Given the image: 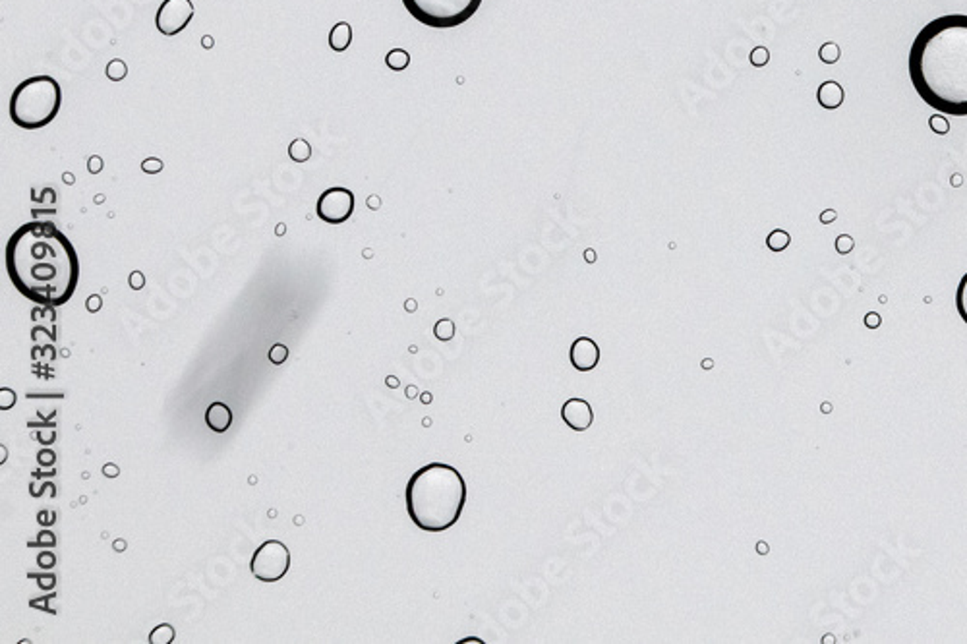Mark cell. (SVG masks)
I'll use <instances>...</instances> for the list:
<instances>
[{
  "label": "cell",
  "instance_id": "1",
  "mask_svg": "<svg viewBox=\"0 0 967 644\" xmlns=\"http://www.w3.org/2000/svg\"><path fill=\"white\" fill-rule=\"evenodd\" d=\"M8 277L18 293L41 306H62L76 293L80 259L70 239L49 221H31L8 239Z\"/></svg>",
  "mask_w": 967,
  "mask_h": 644
},
{
  "label": "cell",
  "instance_id": "2",
  "mask_svg": "<svg viewBox=\"0 0 967 644\" xmlns=\"http://www.w3.org/2000/svg\"><path fill=\"white\" fill-rule=\"evenodd\" d=\"M907 70L917 95L931 109L967 116V16L929 21L913 39Z\"/></svg>",
  "mask_w": 967,
  "mask_h": 644
},
{
  "label": "cell",
  "instance_id": "3",
  "mask_svg": "<svg viewBox=\"0 0 967 644\" xmlns=\"http://www.w3.org/2000/svg\"><path fill=\"white\" fill-rule=\"evenodd\" d=\"M463 474L445 462H430L414 472L407 484V513L414 526L426 533H443L457 525L466 505Z\"/></svg>",
  "mask_w": 967,
  "mask_h": 644
},
{
  "label": "cell",
  "instance_id": "4",
  "mask_svg": "<svg viewBox=\"0 0 967 644\" xmlns=\"http://www.w3.org/2000/svg\"><path fill=\"white\" fill-rule=\"evenodd\" d=\"M62 103V92L55 77L31 76L16 85L8 105V114L16 126L39 130L56 119Z\"/></svg>",
  "mask_w": 967,
  "mask_h": 644
},
{
  "label": "cell",
  "instance_id": "5",
  "mask_svg": "<svg viewBox=\"0 0 967 644\" xmlns=\"http://www.w3.org/2000/svg\"><path fill=\"white\" fill-rule=\"evenodd\" d=\"M400 2L414 20L434 29L459 28L482 6V0H400Z\"/></svg>",
  "mask_w": 967,
  "mask_h": 644
},
{
  "label": "cell",
  "instance_id": "6",
  "mask_svg": "<svg viewBox=\"0 0 967 644\" xmlns=\"http://www.w3.org/2000/svg\"><path fill=\"white\" fill-rule=\"evenodd\" d=\"M290 569V552L279 540H267L252 555L250 571L261 582L280 581Z\"/></svg>",
  "mask_w": 967,
  "mask_h": 644
},
{
  "label": "cell",
  "instance_id": "7",
  "mask_svg": "<svg viewBox=\"0 0 967 644\" xmlns=\"http://www.w3.org/2000/svg\"><path fill=\"white\" fill-rule=\"evenodd\" d=\"M354 211V194L343 186H333L317 197L316 213L323 223L341 224L349 221Z\"/></svg>",
  "mask_w": 967,
  "mask_h": 644
},
{
  "label": "cell",
  "instance_id": "8",
  "mask_svg": "<svg viewBox=\"0 0 967 644\" xmlns=\"http://www.w3.org/2000/svg\"><path fill=\"white\" fill-rule=\"evenodd\" d=\"M192 18H194V4L190 0H163V4L155 16V26L163 36L173 37L188 28Z\"/></svg>",
  "mask_w": 967,
  "mask_h": 644
},
{
  "label": "cell",
  "instance_id": "9",
  "mask_svg": "<svg viewBox=\"0 0 967 644\" xmlns=\"http://www.w3.org/2000/svg\"><path fill=\"white\" fill-rule=\"evenodd\" d=\"M561 420L565 422V426L571 427L573 432L582 434L594 424V410H592L589 400L573 397V399L565 400L563 406H561Z\"/></svg>",
  "mask_w": 967,
  "mask_h": 644
},
{
  "label": "cell",
  "instance_id": "10",
  "mask_svg": "<svg viewBox=\"0 0 967 644\" xmlns=\"http://www.w3.org/2000/svg\"><path fill=\"white\" fill-rule=\"evenodd\" d=\"M569 362L577 371H592L600 362V346L590 337H579L569 349Z\"/></svg>",
  "mask_w": 967,
  "mask_h": 644
},
{
  "label": "cell",
  "instance_id": "11",
  "mask_svg": "<svg viewBox=\"0 0 967 644\" xmlns=\"http://www.w3.org/2000/svg\"><path fill=\"white\" fill-rule=\"evenodd\" d=\"M846 99V92L838 82L834 80H828L824 84H820L819 92H816V101L822 109L826 111H834V109H840L841 103Z\"/></svg>",
  "mask_w": 967,
  "mask_h": 644
},
{
  "label": "cell",
  "instance_id": "12",
  "mask_svg": "<svg viewBox=\"0 0 967 644\" xmlns=\"http://www.w3.org/2000/svg\"><path fill=\"white\" fill-rule=\"evenodd\" d=\"M205 424L213 430L215 434H224L232 424V413L224 403H213L205 410Z\"/></svg>",
  "mask_w": 967,
  "mask_h": 644
},
{
  "label": "cell",
  "instance_id": "13",
  "mask_svg": "<svg viewBox=\"0 0 967 644\" xmlns=\"http://www.w3.org/2000/svg\"><path fill=\"white\" fill-rule=\"evenodd\" d=\"M352 43V28L346 21H339L329 33V47L337 53H343L351 47Z\"/></svg>",
  "mask_w": 967,
  "mask_h": 644
},
{
  "label": "cell",
  "instance_id": "14",
  "mask_svg": "<svg viewBox=\"0 0 967 644\" xmlns=\"http://www.w3.org/2000/svg\"><path fill=\"white\" fill-rule=\"evenodd\" d=\"M792 242V236L790 232L784 231V229H774V231L766 236V248L770 252H784L785 248L790 246Z\"/></svg>",
  "mask_w": 967,
  "mask_h": 644
},
{
  "label": "cell",
  "instance_id": "15",
  "mask_svg": "<svg viewBox=\"0 0 967 644\" xmlns=\"http://www.w3.org/2000/svg\"><path fill=\"white\" fill-rule=\"evenodd\" d=\"M386 64L387 68H391L393 72L407 70L408 64H410V55L405 49H393L387 53Z\"/></svg>",
  "mask_w": 967,
  "mask_h": 644
},
{
  "label": "cell",
  "instance_id": "16",
  "mask_svg": "<svg viewBox=\"0 0 967 644\" xmlns=\"http://www.w3.org/2000/svg\"><path fill=\"white\" fill-rule=\"evenodd\" d=\"M288 155H290L293 161L306 163L310 157H312V148H310L308 141L298 138V140L290 141V146H288Z\"/></svg>",
  "mask_w": 967,
  "mask_h": 644
},
{
  "label": "cell",
  "instance_id": "17",
  "mask_svg": "<svg viewBox=\"0 0 967 644\" xmlns=\"http://www.w3.org/2000/svg\"><path fill=\"white\" fill-rule=\"evenodd\" d=\"M956 310L960 314L961 322L967 325V273L960 279V285L956 288Z\"/></svg>",
  "mask_w": 967,
  "mask_h": 644
},
{
  "label": "cell",
  "instance_id": "18",
  "mask_svg": "<svg viewBox=\"0 0 967 644\" xmlns=\"http://www.w3.org/2000/svg\"><path fill=\"white\" fill-rule=\"evenodd\" d=\"M173 640H175V629L167 623L155 627L151 631V635H149V643L151 644H170Z\"/></svg>",
  "mask_w": 967,
  "mask_h": 644
},
{
  "label": "cell",
  "instance_id": "19",
  "mask_svg": "<svg viewBox=\"0 0 967 644\" xmlns=\"http://www.w3.org/2000/svg\"><path fill=\"white\" fill-rule=\"evenodd\" d=\"M455 333H457L455 323L451 322V320H447V317H445V320H439V322L434 325L435 339H437V341H443V343L451 341V339L455 337Z\"/></svg>",
  "mask_w": 967,
  "mask_h": 644
},
{
  "label": "cell",
  "instance_id": "20",
  "mask_svg": "<svg viewBox=\"0 0 967 644\" xmlns=\"http://www.w3.org/2000/svg\"><path fill=\"white\" fill-rule=\"evenodd\" d=\"M105 74H106V77L111 80V82H122V80H124V77H126V74H128L126 62H124V60H120V58H114V60H111V62L106 64Z\"/></svg>",
  "mask_w": 967,
  "mask_h": 644
},
{
  "label": "cell",
  "instance_id": "21",
  "mask_svg": "<svg viewBox=\"0 0 967 644\" xmlns=\"http://www.w3.org/2000/svg\"><path fill=\"white\" fill-rule=\"evenodd\" d=\"M819 56L822 62L834 64L840 60V47L836 43H824L819 50Z\"/></svg>",
  "mask_w": 967,
  "mask_h": 644
},
{
  "label": "cell",
  "instance_id": "22",
  "mask_svg": "<svg viewBox=\"0 0 967 644\" xmlns=\"http://www.w3.org/2000/svg\"><path fill=\"white\" fill-rule=\"evenodd\" d=\"M267 358L271 360V364H277V366L283 364V362H287L288 349L285 346V344H280V343L273 344V346L269 349V352H267Z\"/></svg>",
  "mask_w": 967,
  "mask_h": 644
},
{
  "label": "cell",
  "instance_id": "23",
  "mask_svg": "<svg viewBox=\"0 0 967 644\" xmlns=\"http://www.w3.org/2000/svg\"><path fill=\"white\" fill-rule=\"evenodd\" d=\"M749 60L753 66L760 68V66H766V64H768V60H770V53H768L766 47H755V49L750 50Z\"/></svg>",
  "mask_w": 967,
  "mask_h": 644
},
{
  "label": "cell",
  "instance_id": "24",
  "mask_svg": "<svg viewBox=\"0 0 967 644\" xmlns=\"http://www.w3.org/2000/svg\"><path fill=\"white\" fill-rule=\"evenodd\" d=\"M929 126H931L932 132L939 133V136H946L950 132V124H948V120L942 114H932L929 119Z\"/></svg>",
  "mask_w": 967,
  "mask_h": 644
},
{
  "label": "cell",
  "instance_id": "25",
  "mask_svg": "<svg viewBox=\"0 0 967 644\" xmlns=\"http://www.w3.org/2000/svg\"><path fill=\"white\" fill-rule=\"evenodd\" d=\"M853 248H856V240L851 239L849 234H840V236L836 239V250H838V253H849Z\"/></svg>",
  "mask_w": 967,
  "mask_h": 644
},
{
  "label": "cell",
  "instance_id": "26",
  "mask_svg": "<svg viewBox=\"0 0 967 644\" xmlns=\"http://www.w3.org/2000/svg\"><path fill=\"white\" fill-rule=\"evenodd\" d=\"M141 170H143L146 175H157V173H161L163 170V161L161 159H157V157H148L146 161L141 163Z\"/></svg>",
  "mask_w": 967,
  "mask_h": 644
},
{
  "label": "cell",
  "instance_id": "27",
  "mask_svg": "<svg viewBox=\"0 0 967 644\" xmlns=\"http://www.w3.org/2000/svg\"><path fill=\"white\" fill-rule=\"evenodd\" d=\"M37 459H39V464H45V466H50V464H55L56 461L55 453H53L50 449H43Z\"/></svg>",
  "mask_w": 967,
  "mask_h": 644
},
{
  "label": "cell",
  "instance_id": "28",
  "mask_svg": "<svg viewBox=\"0 0 967 644\" xmlns=\"http://www.w3.org/2000/svg\"><path fill=\"white\" fill-rule=\"evenodd\" d=\"M128 283H130V287H132V288L140 290V288H143V285H146L143 273H140V271H133V273L130 275V280H128Z\"/></svg>",
  "mask_w": 967,
  "mask_h": 644
},
{
  "label": "cell",
  "instance_id": "29",
  "mask_svg": "<svg viewBox=\"0 0 967 644\" xmlns=\"http://www.w3.org/2000/svg\"><path fill=\"white\" fill-rule=\"evenodd\" d=\"M55 561H56V560H55V555H53V553H47V552H45V553H41V555H39V560H37V563H39V567H43V569H50V567H53V565H55Z\"/></svg>",
  "mask_w": 967,
  "mask_h": 644
},
{
  "label": "cell",
  "instance_id": "30",
  "mask_svg": "<svg viewBox=\"0 0 967 644\" xmlns=\"http://www.w3.org/2000/svg\"><path fill=\"white\" fill-rule=\"evenodd\" d=\"M85 306H87V310H89L92 314H95V312H99V310H101V306H103V300H101V296L93 295V296H89V298H87Z\"/></svg>",
  "mask_w": 967,
  "mask_h": 644
},
{
  "label": "cell",
  "instance_id": "31",
  "mask_svg": "<svg viewBox=\"0 0 967 644\" xmlns=\"http://www.w3.org/2000/svg\"><path fill=\"white\" fill-rule=\"evenodd\" d=\"M865 325H867L869 329L880 327V315L876 314V312H869V314L865 315Z\"/></svg>",
  "mask_w": 967,
  "mask_h": 644
},
{
  "label": "cell",
  "instance_id": "32",
  "mask_svg": "<svg viewBox=\"0 0 967 644\" xmlns=\"http://www.w3.org/2000/svg\"><path fill=\"white\" fill-rule=\"evenodd\" d=\"M37 540H39V544H41V546H55V544H56L55 534L49 533V530H43Z\"/></svg>",
  "mask_w": 967,
  "mask_h": 644
},
{
  "label": "cell",
  "instance_id": "33",
  "mask_svg": "<svg viewBox=\"0 0 967 644\" xmlns=\"http://www.w3.org/2000/svg\"><path fill=\"white\" fill-rule=\"evenodd\" d=\"M87 168H89V173L97 175L99 170L103 168V161H101V157H97V155L89 157V161H87Z\"/></svg>",
  "mask_w": 967,
  "mask_h": 644
},
{
  "label": "cell",
  "instance_id": "34",
  "mask_svg": "<svg viewBox=\"0 0 967 644\" xmlns=\"http://www.w3.org/2000/svg\"><path fill=\"white\" fill-rule=\"evenodd\" d=\"M55 577L53 574H47V577H39V584L43 589H53L55 586Z\"/></svg>",
  "mask_w": 967,
  "mask_h": 644
},
{
  "label": "cell",
  "instance_id": "35",
  "mask_svg": "<svg viewBox=\"0 0 967 644\" xmlns=\"http://www.w3.org/2000/svg\"><path fill=\"white\" fill-rule=\"evenodd\" d=\"M820 221H822V223H824V224L834 223V221H836V211H834V209L822 211V215H820Z\"/></svg>",
  "mask_w": 967,
  "mask_h": 644
},
{
  "label": "cell",
  "instance_id": "36",
  "mask_svg": "<svg viewBox=\"0 0 967 644\" xmlns=\"http://www.w3.org/2000/svg\"><path fill=\"white\" fill-rule=\"evenodd\" d=\"M103 472H105V476H116V474H119V469H114L112 464H106L105 469H103Z\"/></svg>",
  "mask_w": 967,
  "mask_h": 644
},
{
  "label": "cell",
  "instance_id": "37",
  "mask_svg": "<svg viewBox=\"0 0 967 644\" xmlns=\"http://www.w3.org/2000/svg\"><path fill=\"white\" fill-rule=\"evenodd\" d=\"M584 259H586L589 263H594V261H596L594 250H586V252H584Z\"/></svg>",
  "mask_w": 967,
  "mask_h": 644
},
{
  "label": "cell",
  "instance_id": "38",
  "mask_svg": "<svg viewBox=\"0 0 967 644\" xmlns=\"http://www.w3.org/2000/svg\"><path fill=\"white\" fill-rule=\"evenodd\" d=\"M757 552L760 553V555H764V553H768V544H764V542H758V544H757Z\"/></svg>",
  "mask_w": 967,
  "mask_h": 644
},
{
  "label": "cell",
  "instance_id": "39",
  "mask_svg": "<svg viewBox=\"0 0 967 644\" xmlns=\"http://www.w3.org/2000/svg\"><path fill=\"white\" fill-rule=\"evenodd\" d=\"M461 643H478V644H484V640H480V638H463V640H461Z\"/></svg>",
  "mask_w": 967,
  "mask_h": 644
},
{
  "label": "cell",
  "instance_id": "40",
  "mask_svg": "<svg viewBox=\"0 0 967 644\" xmlns=\"http://www.w3.org/2000/svg\"><path fill=\"white\" fill-rule=\"evenodd\" d=\"M407 395H408V397H414V395H416V389H414V387H408Z\"/></svg>",
  "mask_w": 967,
  "mask_h": 644
},
{
  "label": "cell",
  "instance_id": "41",
  "mask_svg": "<svg viewBox=\"0 0 967 644\" xmlns=\"http://www.w3.org/2000/svg\"><path fill=\"white\" fill-rule=\"evenodd\" d=\"M387 383H389V386H395V387L399 386V381H397V379H393V378L387 379Z\"/></svg>",
  "mask_w": 967,
  "mask_h": 644
},
{
  "label": "cell",
  "instance_id": "42",
  "mask_svg": "<svg viewBox=\"0 0 967 644\" xmlns=\"http://www.w3.org/2000/svg\"><path fill=\"white\" fill-rule=\"evenodd\" d=\"M422 400H424V403L428 405L430 400H432V395H422Z\"/></svg>",
  "mask_w": 967,
  "mask_h": 644
},
{
  "label": "cell",
  "instance_id": "43",
  "mask_svg": "<svg viewBox=\"0 0 967 644\" xmlns=\"http://www.w3.org/2000/svg\"><path fill=\"white\" fill-rule=\"evenodd\" d=\"M702 368H712V360H706V362H702Z\"/></svg>",
  "mask_w": 967,
  "mask_h": 644
},
{
  "label": "cell",
  "instance_id": "44",
  "mask_svg": "<svg viewBox=\"0 0 967 644\" xmlns=\"http://www.w3.org/2000/svg\"><path fill=\"white\" fill-rule=\"evenodd\" d=\"M822 410H824V413H830V410H832V406L824 405V406H822Z\"/></svg>",
  "mask_w": 967,
  "mask_h": 644
},
{
  "label": "cell",
  "instance_id": "45",
  "mask_svg": "<svg viewBox=\"0 0 967 644\" xmlns=\"http://www.w3.org/2000/svg\"><path fill=\"white\" fill-rule=\"evenodd\" d=\"M407 308H408V312H414V302H408Z\"/></svg>",
  "mask_w": 967,
  "mask_h": 644
},
{
  "label": "cell",
  "instance_id": "46",
  "mask_svg": "<svg viewBox=\"0 0 967 644\" xmlns=\"http://www.w3.org/2000/svg\"><path fill=\"white\" fill-rule=\"evenodd\" d=\"M824 643H834V637H824Z\"/></svg>",
  "mask_w": 967,
  "mask_h": 644
}]
</instances>
